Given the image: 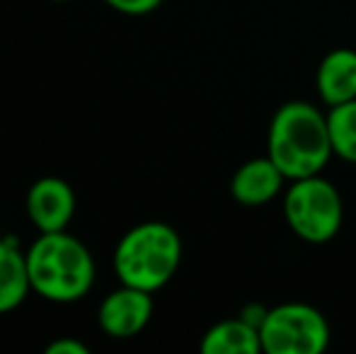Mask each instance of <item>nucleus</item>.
Listing matches in <instances>:
<instances>
[{
  "label": "nucleus",
  "instance_id": "f257e3e1",
  "mask_svg": "<svg viewBox=\"0 0 356 354\" xmlns=\"http://www.w3.org/2000/svg\"><path fill=\"white\" fill-rule=\"evenodd\" d=\"M327 117L305 99L282 104L269 124L267 156L286 179L320 175L332 158Z\"/></svg>",
  "mask_w": 356,
  "mask_h": 354
},
{
  "label": "nucleus",
  "instance_id": "f03ea898",
  "mask_svg": "<svg viewBox=\"0 0 356 354\" xmlns=\"http://www.w3.org/2000/svg\"><path fill=\"white\" fill-rule=\"evenodd\" d=\"M32 291L54 303H73L88 296L95 284L90 250L68 231L39 233L27 250Z\"/></svg>",
  "mask_w": 356,
  "mask_h": 354
},
{
  "label": "nucleus",
  "instance_id": "7ed1b4c3",
  "mask_svg": "<svg viewBox=\"0 0 356 354\" xmlns=\"http://www.w3.org/2000/svg\"><path fill=\"white\" fill-rule=\"evenodd\" d=\"M182 260V241L168 223L148 221L134 226L114 250L119 282L143 291H158L175 277Z\"/></svg>",
  "mask_w": 356,
  "mask_h": 354
},
{
  "label": "nucleus",
  "instance_id": "20e7f679",
  "mask_svg": "<svg viewBox=\"0 0 356 354\" xmlns=\"http://www.w3.org/2000/svg\"><path fill=\"white\" fill-rule=\"evenodd\" d=\"M284 216L300 241L323 246L342 228V197L330 179L320 175L293 179L284 199Z\"/></svg>",
  "mask_w": 356,
  "mask_h": 354
},
{
  "label": "nucleus",
  "instance_id": "39448f33",
  "mask_svg": "<svg viewBox=\"0 0 356 354\" xmlns=\"http://www.w3.org/2000/svg\"><path fill=\"white\" fill-rule=\"evenodd\" d=\"M259 337L267 354H320L330 345V325L308 303H282L267 311Z\"/></svg>",
  "mask_w": 356,
  "mask_h": 354
},
{
  "label": "nucleus",
  "instance_id": "423d86ee",
  "mask_svg": "<svg viewBox=\"0 0 356 354\" xmlns=\"http://www.w3.org/2000/svg\"><path fill=\"white\" fill-rule=\"evenodd\" d=\"M150 316H153V296H150V291L127 287V284H122L112 293H107L97 311L99 328L109 337H117V340H129V337L138 335L150 323Z\"/></svg>",
  "mask_w": 356,
  "mask_h": 354
},
{
  "label": "nucleus",
  "instance_id": "0eeeda50",
  "mask_svg": "<svg viewBox=\"0 0 356 354\" xmlns=\"http://www.w3.org/2000/svg\"><path fill=\"white\" fill-rule=\"evenodd\" d=\"M75 214V192L61 177H42L27 192V216L39 233L66 231Z\"/></svg>",
  "mask_w": 356,
  "mask_h": 354
},
{
  "label": "nucleus",
  "instance_id": "6e6552de",
  "mask_svg": "<svg viewBox=\"0 0 356 354\" xmlns=\"http://www.w3.org/2000/svg\"><path fill=\"white\" fill-rule=\"evenodd\" d=\"M284 172L272 158H252L235 170L230 179V194L245 207H262L269 204L284 187Z\"/></svg>",
  "mask_w": 356,
  "mask_h": 354
},
{
  "label": "nucleus",
  "instance_id": "1a4fd4ad",
  "mask_svg": "<svg viewBox=\"0 0 356 354\" xmlns=\"http://www.w3.org/2000/svg\"><path fill=\"white\" fill-rule=\"evenodd\" d=\"M318 92L325 104H334L356 99V51L354 49H334L318 66Z\"/></svg>",
  "mask_w": 356,
  "mask_h": 354
},
{
  "label": "nucleus",
  "instance_id": "9d476101",
  "mask_svg": "<svg viewBox=\"0 0 356 354\" xmlns=\"http://www.w3.org/2000/svg\"><path fill=\"white\" fill-rule=\"evenodd\" d=\"M32 291L27 252L19 250L13 236L0 238V313L15 311Z\"/></svg>",
  "mask_w": 356,
  "mask_h": 354
},
{
  "label": "nucleus",
  "instance_id": "9b49d317",
  "mask_svg": "<svg viewBox=\"0 0 356 354\" xmlns=\"http://www.w3.org/2000/svg\"><path fill=\"white\" fill-rule=\"evenodd\" d=\"M204 354H257L262 352L259 328L248 323L245 318L220 321L209 328L202 340Z\"/></svg>",
  "mask_w": 356,
  "mask_h": 354
},
{
  "label": "nucleus",
  "instance_id": "f8f14e48",
  "mask_svg": "<svg viewBox=\"0 0 356 354\" xmlns=\"http://www.w3.org/2000/svg\"><path fill=\"white\" fill-rule=\"evenodd\" d=\"M327 129L334 156L356 163V99L330 107Z\"/></svg>",
  "mask_w": 356,
  "mask_h": 354
},
{
  "label": "nucleus",
  "instance_id": "ddd939ff",
  "mask_svg": "<svg viewBox=\"0 0 356 354\" xmlns=\"http://www.w3.org/2000/svg\"><path fill=\"white\" fill-rule=\"evenodd\" d=\"M112 10L124 15H148L158 8L163 0H104Z\"/></svg>",
  "mask_w": 356,
  "mask_h": 354
},
{
  "label": "nucleus",
  "instance_id": "4468645a",
  "mask_svg": "<svg viewBox=\"0 0 356 354\" xmlns=\"http://www.w3.org/2000/svg\"><path fill=\"white\" fill-rule=\"evenodd\" d=\"M47 354H88V347L78 340H71V337H61L47 347Z\"/></svg>",
  "mask_w": 356,
  "mask_h": 354
},
{
  "label": "nucleus",
  "instance_id": "2eb2a0df",
  "mask_svg": "<svg viewBox=\"0 0 356 354\" xmlns=\"http://www.w3.org/2000/svg\"><path fill=\"white\" fill-rule=\"evenodd\" d=\"M56 3H66V0H56Z\"/></svg>",
  "mask_w": 356,
  "mask_h": 354
}]
</instances>
